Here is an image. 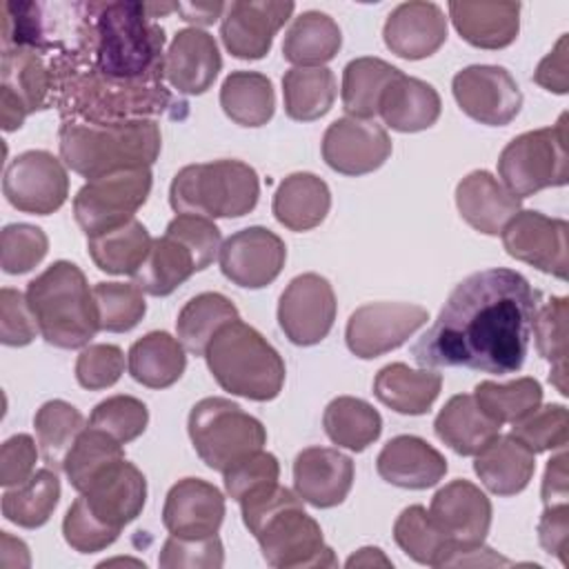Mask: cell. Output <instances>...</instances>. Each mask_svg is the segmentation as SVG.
<instances>
[{
  "mask_svg": "<svg viewBox=\"0 0 569 569\" xmlns=\"http://www.w3.org/2000/svg\"><path fill=\"white\" fill-rule=\"evenodd\" d=\"M540 291L513 269H482L449 293L433 325L413 342V360L427 367H465L513 373L529 351Z\"/></svg>",
  "mask_w": 569,
  "mask_h": 569,
  "instance_id": "6da1fadb",
  "label": "cell"
},
{
  "mask_svg": "<svg viewBox=\"0 0 569 569\" xmlns=\"http://www.w3.org/2000/svg\"><path fill=\"white\" fill-rule=\"evenodd\" d=\"M164 29L147 2L76 4L69 49L51 60L53 73L78 69L111 82L164 80Z\"/></svg>",
  "mask_w": 569,
  "mask_h": 569,
  "instance_id": "7a4b0ae2",
  "label": "cell"
},
{
  "mask_svg": "<svg viewBox=\"0 0 569 569\" xmlns=\"http://www.w3.org/2000/svg\"><path fill=\"white\" fill-rule=\"evenodd\" d=\"M244 527L260 545L267 565L278 569L293 567H336L331 547L325 545L320 525L305 511L302 498L282 485L240 502Z\"/></svg>",
  "mask_w": 569,
  "mask_h": 569,
  "instance_id": "3957f363",
  "label": "cell"
},
{
  "mask_svg": "<svg viewBox=\"0 0 569 569\" xmlns=\"http://www.w3.org/2000/svg\"><path fill=\"white\" fill-rule=\"evenodd\" d=\"M62 162L93 180L122 169L151 167L162 149L156 120L127 122H71L58 133Z\"/></svg>",
  "mask_w": 569,
  "mask_h": 569,
  "instance_id": "277c9868",
  "label": "cell"
},
{
  "mask_svg": "<svg viewBox=\"0 0 569 569\" xmlns=\"http://www.w3.org/2000/svg\"><path fill=\"white\" fill-rule=\"evenodd\" d=\"M27 302L42 338L60 349H80L100 331L93 289L69 260L49 264L27 287Z\"/></svg>",
  "mask_w": 569,
  "mask_h": 569,
  "instance_id": "5b68a950",
  "label": "cell"
},
{
  "mask_svg": "<svg viewBox=\"0 0 569 569\" xmlns=\"http://www.w3.org/2000/svg\"><path fill=\"white\" fill-rule=\"evenodd\" d=\"M216 382L249 400H273L284 385V362L267 338L240 318L224 325L204 351Z\"/></svg>",
  "mask_w": 569,
  "mask_h": 569,
  "instance_id": "8992f818",
  "label": "cell"
},
{
  "mask_svg": "<svg viewBox=\"0 0 569 569\" xmlns=\"http://www.w3.org/2000/svg\"><path fill=\"white\" fill-rule=\"evenodd\" d=\"M258 173L240 160L187 164L169 187L176 213L202 218H240L258 204Z\"/></svg>",
  "mask_w": 569,
  "mask_h": 569,
  "instance_id": "52a82bcc",
  "label": "cell"
},
{
  "mask_svg": "<svg viewBox=\"0 0 569 569\" xmlns=\"http://www.w3.org/2000/svg\"><path fill=\"white\" fill-rule=\"evenodd\" d=\"M220 247V229L211 218L178 213L164 236L153 240L133 280L149 296H169L196 271L207 269Z\"/></svg>",
  "mask_w": 569,
  "mask_h": 569,
  "instance_id": "ba28073f",
  "label": "cell"
},
{
  "mask_svg": "<svg viewBox=\"0 0 569 569\" xmlns=\"http://www.w3.org/2000/svg\"><path fill=\"white\" fill-rule=\"evenodd\" d=\"M187 429L196 453L213 471L229 469L238 460L260 451L267 442V431L258 418L218 396L202 398L193 405Z\"/></svg>",
  "mask_w": 569,
  "mask_h": 569,
  "instance_id": "9c48e42d",
  "label": "cell"
},
{
  "mask_svg": "<svg viewBox=\"0 0 569 569\" xmlns=\"http://www.w3.org/2000/svg\"><path fill=\"white\" fill-rule=\"evenodd\" d=\"M502 184L520 200L547 187H562L569 180L567 113L553 127L516 136L498 158Z\"/></svg>",
  "mask_w": 569,
  "mask_h": 569,
  "instance_id": "30bf717a",
  "label": "cell"
},
{
  "mask_svg": "<svg viewBox=\"0 0 569 569\" xmlns=\"http://www.w3.org/2000/svg\"><path fill=\"white\" fill-rule=\"evenodd\" d=\"M151 191V169H122L89 180L73 198V216L87 238L111 231L133 218Z\"/></svg>",
  "mask_w": 569,
  "mask_h": 569,
  "instance_id": "8fae6325",
  "label": "cell"
},
{
  "mask_svg": "<svg viewBox=\"0 0 569 569\" xmlns=\"http://www.w3.org/2000/svg\"><path fill=\"white\" fill-rule=\"evenodd\" d=\"M0 78V122L4 131L20 129L29 113L49 107L56 98L51 60L36 49H2Z\"/></svg>",
  "mask_w": 569,
  "mask_h": 569,
  "instance_id": "7c38bea8",
  "label": "cell"
},
{
  "mask_svg": "<svg viewBox=\"0 0 569 569\" xmlns=\"http://www.w3.org/2000/svg\"><path fill=\"white\" fill-rule=\"evenodd\" d=\"M2 191L9 204L18 211L49 216L58 211L69 196L67 169L49 151H24L9 162Z\"/></svg>",
  "mask_w": 569,
  "mask_h": 569,
  "instance_id": "4fadbf2b",
  "label": "cell"
},
{
  "mask_svg": "<svg viewBox=\"0 0 569 569\" xmlns=\"http://www.w3.org/2000/svg\"><path fill=\"white\" fill-rule=\"evenodd\" d=\"M427 320L429 313L420 305L369 302L351 313L345 340L353 356L369 360L400 347Z\"/></svg>",
  "mask_w": 569,
  "mask_h": 569,
  "instance_id": "5bb4252c",
  "label": "cell"
},
{
  "mask_svg": "<svg viewBox=\"0 0 569 569\" xmlns=\"http://www.w3.org/2000/svg\"><path fill=\"white\" fill-rule=\"evenodd\" d=\"M451 89L458 107L480 124H509L522 107L520 87L505 67H465L453 76Z\"/></svg>",
  "mask_w": 569,
  "mask_h": 569,
  "instance_id": "9a60e30c",
  "label": "cell"
},
{
  "mask_svg": "<svg viewBox=\"0 0 569 569\" xmlns=\"http://www.w3.org/2000/svg\"><path fill=\"white\" fill-rule=\"evenodd\" d=\"M336 320V293L320 273L296 276L280 296L278 322L284 336L300 347L327 338Z\"/></svg>",
  "mask_w": 569,
  "mask_h": 569,
  "instance_id": "2e32d148",
  "label": "cell"
},
{
  "mask_svg": "<svg viewBox=\"0 0 569 569\" xmlns=\"http://www.w3.org/2000/svg\"><path fill=\"white\" fill-rule=\"evenodd\" d=\"M567 231L560 218L540 211H518L500 231L507 253L545 273L567 280Z\"/></svg>",
  "mask_w": 569,
  "mask_h": 569,
  "instance_id": "e0dca14e",
  "label": "cell"
},
{
  "mask_svg": "<svg viewBox=\"0 0 569 569\" xmlns=\"http://www.w3.org/2000/svg\"><path fill=\"white\" fill-rule=\"evenodd\" d=\"M222 273L238 287L260 289L271 284L287 260L280 236L264 227H247L229 236L218 253Z\"/></svg>",
  "mask_w": 569,
  "mask_h": 569,
  "instance_id": "ac0fdd59",
  "label": "cell"
},
{
  "mask_svg": "<svg viewBox=\"0 0 569 569\" xmlns=\"http://www.w3.org/2000/svg\"><path fill=\"white\" fill-rule=\"evenodd\" d=\"M391 140L382 124L362 118H338L322 136L325 162L345 176H365L385 164Z\"/></svg>",
  "mask_w": 569,
  "mask_h": 569,
  "instance_id": "d6986e66",
  "label": "cell"
},
{
  "mask_svg": "<svg viewBox=\"0 0 569 569\" xmlns=\"http://www.w3.org/2000/svg\"><path fill=\"white\" fill-rule=\"evenodd\" d=\"M296 4L278 0H238L227 4L220 38L224 49L242 60H258L269 53L273 36L291 18Z\"/></svg>",
  "mask_w": 569,
  "mask_h": 569,
  "instance_id": "ffe728a7",
  "label": "cell"
},
{
  "mask_svg": "<svg viewBox=\"0 0 569 569\" xmlns=\"http://www.w3.org/2000/svg\"><path fill=\"white\" fill-rule=\"evenodd\" d=\"M429 516L453 547L482 545L491 527V502L469 480H451L431 498Z\"/></svg>",
  "mask_w": 569,
  "mask_h": 569,
  "instance_id": "44dd1931",
  "label": "cell"
},
{
  "mask_svg": "<svg viewBox=\"0 0 569 569\" xmlns=\"http://www.w3.org/2000/svg\"><path fill=\"white\" fill-rule=\"evenodd\" d=\"M80 498L102 525L120 533L124 525L140 516L147 500V480L136 465L120 460L102 471Z\"/></svg>",
  "mask_w": 569,
  "mask_h": 569,
  "instance_id": "7402d4cb",
  "label": "cell"
},
{
  "mask_svg": "<svg viewBox=\"0 0 569 569\" xmlns=\"http://www.w3.org/2000/svg\"><path fill=\"white\" fill-rule=\"evenodd\" d=\"M224 518V498L202 478L178 480L164 500L162 525L178 538H207L218 533Z\"/></svg>",
  "mask_w": 569,
  "mask_h": 569,
  "instance_id": "603a6c76",
  "label": "cell"
},
{
  "mask_svg": "<svg viewBox=\"0 0 569 569\" xmlns=\"http://www.w3.org/2000/svg\"><path fill=\"white\" fill-rule=\"evenodd\" d=\"M296 493L318 507L329 509L340 505L353 485V460L338 449L309 447L293 460Z\"/></svg>",
  "mask_w": 569,
  "mask_h": 569,
  "instance_id": "cb8c5ba5",
  "label": "cell"
},
{
  "mask_svg": "<svg viewBox=\"0 0 569 569\" xmlns=\"http://www.w3.org/2000/svg\"><path fill=\"white\" fill-rule=\"evenodd\" d=\"M382 38L391 53L422 60L445 44L447 18L433 2H402L387 16Z\"/></svg>",
  "mask_w": 569,
  "mask_h": 569,
  "instance_id": "d4e9b609",
  "label": "cell"
},
{
  "mask_svg": "<svg viewBox=\"0 0 569 569\" xmlns=\"http://www.w3.org/2000/svg\"><path fill=\"white\" fill-rule=\"evenodd\" d=\"M220 67L222 58L213 36L196 27L178 31L164 53L167 82L187 96L204 93L218 78Z\"/></svg>",
  "mask_w": 569,
  "mask_h": 569,
  "instance_id": "484cf974",
  "label": "cell"
},
{
  "mask_svg": "<svg viewBox=\"0 0 569 569\" xmlns=\"http://www.w3.org/2000/svg\"><path fill=\"white\" fill-rule=\"evenodd\" d=\"M376 469L389 485L429 489L447 473L445 456L418 436H396L378 453Z\"/></svg>",
  "mask_w": 569,
  "mask_h": 569,
  "instance_id": "4316f807",
  "label": "cell"
},
{
  "mask_svg": "<svg viewBox=\"0 0 569 569\" xmlns=\"http://www.w3.org/2000/svg\"><path fill=\"white\" fill-rule=\"evenodd\" d=\"M456 204L462 220L487 236H498L520 211V198L485 169L471 171L458 182Z\"/></svg>",
  "mask_w": 569,
  "mask_h": 569,
  "instance_id": "83f0119b",
  "label": "cell"
},
{
  "mask_svg": "<svg viewBox=\"0 0 569 569\" xmlns=\"http://www.w3.org/2000/svg\"><path fill=\"white\" fill-rule=\"evenodd\" d=\"M449 18L473 47L502 49L509 47L520 31V2L493 0H453L449 2Z\"/></svg>",
  "mask_w": 569,
  "mask_h": 569,
  "instance_id": "f1b7e54d",
  "label": "cell"
},
{
  "mask_svg": "<svg viewBox=\"0 0 569 569\" xmlns=\"http://www.w3.org/2000/svg\"><path fill=\"white\" fill-rule=\"evenodd\" d=\"M378 113L382 116L385 124L396 131H422L436 124L440 118V96L429 82L400 71L385 89Z\"/></svg>",
  "mask_w": 569,
  "mask_h": 569,
  "instance_id": "f546056e",
  "label": "cell"
},
{
  "mask_svg": "<svg viewBox=\"0 0 569 569\" xmlns=\"http://www.w3.org/2000/svg\"><path fill=\"white\" fill-rule=\"evenodd\" d=\"M473 469L491 493L516 496L533 478L536 453L511 433H498L480 453H476Z\"/></svg>",
  "mask_w": 569,
  "mask_h": 569,
  "instance_id": "4dcf8cb0",
  "label": "cell"
},
{
  "mask_svg": "<svg viewBox=\"0 0 569 569\" xmlns=\"http://www.w3.org/2000/svg\"><path fill=\"white\" fill-rule=\"evenodd\" d=\"M500 427L478 407L471 393L449 398L433 420L436 436L460 456L480 453L500 433Z\"/></svg>",
  "mask_w": 569,
  "mask_h": 569,
  "instance_id": "1f68e13d",
  "label": "cell"
},
{
  "mask_svg": "<svg viewBox=\"0 0 569 569\" xmlns=\"http://www.w3.org/2000/svg\"><path fill=\"white\" fill-rule=\"evenodd\" d=\"M331 207V193L316 173L298 171L287 176L273 193V216L291 231H309L318 227Z\"/></svg>",
  "mask_w": 569,
  "mask_h": 569,
  "instance_id": "d6a6232c",
  "label": "cell"
},
{
  "mask_svg": "<svg viewBox=\"0 0 569 569\" xmlns=\"http://www.w3.org/2000/svg\"><path fill=\"white\" fill-rule=\"evenodd\" d=\"M442 387V376L429 369H411L405 362H391L376 373L373 393L389 409L405 416L429 411Z\"/></svg>",
  "mask_w": 569,
  "mask_h": 569,
  "instance_id": "836d02e7",
  "label": "cell"
},
{
  "mask_svg": "<svg viewBox=\"0 0 569 569\" xmlns=\"http://www.w3.org/2000/svg\"><path fill=\"white\" fill-rule=\"evenodd\" d=\"M127 362L136 382L149 389H164L184 373L187 356L180 340L167 331H151L131 345Z\"/></svg>",
  "mask_w": 569,
  "mask_h": 569,
  "instance_id": "e575fe53",
  "label": "cell"
},
{
  "mask_svg": "<svg viewBox=\"0 0 569 569\" xmlns=\"http://www.w3.org/2000/svg\"><path fill=\"white\" fill-rule=\"evenodd\" d=\"M342 44L336 20L322 11L300 13L284 33L282 56L296 67H322L333 60Z\"/></svg>",
  "mask_w": 569,
  "mask_h": 569,
  "instance_id": "d590c367",
  "label": "cell"
},
{
  "mask_svg": "<svg viewBox=\"0 0 569 569\" xmlns=\"http://www.w3.org/2000/svg\"><path fill=\"white\" fill-rule=\"evenodd\" d=\"M151 244L153 240L147 227L136 218L111 231L87 238V251L96 267L116 276H133L144 262Z\"/></svg>",
  "mask_w": 569,
  "mask_h": 569,
  "instance_id": "8d00e7d4",
  "label": "cell"
},
{
  "mask_svg": "<svg viewBox=\"0 0 569 569\" xmlns=\"http://www.w3.org/2000/svg\"><path fill=\"white\" fill-rule=\"evenodd\" d=\"M220 107L240 127H262L276 109L273 84L258 71H233L220 89Z\"/></svg>",
  "mask_w": 569,
  "mask_h": 569,
  "instance_id": "74e56055",
  "label": "cell"
},
{
  "mask_svg": "<svg viewBox=\"0 0 569 569\" xmlns=\"http://www.w3.org/2000/svg\"><path fill=\"white\" fill-rule=\"evenodd\" d=\"M236 305L216 291H204L191 298L178 313L176 331L182 347L196 356H204L213 336L229 322L238 320Z\"/></svg>",
  "mask_w": 569,
  "mask_h": 569,
  "instance_id": "f35d334b",
  "label": "cell"
},
{
  "mask_svg": "<svg viewBox=\"0 0 569 569\" xmlns=\"http://www.w3.org/2000/svg\"><path fill=\"white\" fill-rule=\"evenodd\" d=\"M282 98L291 120H318L336 100V76L327 67H293L282 76Z\"/></svg>",
  "mask_w": 569,
  "mask_h": 569,
  "instance_id": "ab89813d",
  "label": "cell"
},
{
  "mask_svg": "<svg viewBox=\"0 0 569 569\" xmlns=\"http://www.w3.org/2000/svg\"><path fill=\"white\" fill-rule=\"evenodd\" d=\"M400 73L380 58H356L342 71V109L351 118L371 120L378 113L380 98L389 82Z\"/></svg>",
  "mask_w": 569,
  "mask_h": 569,
  "instance_id": "60d3db41",
  "label": "cell"
},
{
  "mask_svg": "<svg viewBox=\"0 0 569 569\" xmlns=\"http://www.w3.org/2000/svg\"><path fill=\"white\" fill-rule=\"evenodd\" d=\"M322 427L333 445L362 451L373 440H378L382 431V418L367 400L338 396L327 405Z\"/></svg>",
  "mask_w": 569,
  "mask_h": 569,
  "instance_id": "b9f144b4",
  "label": "cell"
},
{
  "mask_svg": "<svg viewBox=\"0 0 569 569\" xmlns=\"http://www.w3.org/2000/svg\"><path fill=\"white\" fill-rule=\"evenodd\" d=\"M60 500V480L56 471L40 469L24 485L2 493V516L18 527H42Z\"/></svg>",
  "mask_w": 569,
  "mask_h": 569,
  "instance_id": "7bdbcfd3",
  "label": "cell"
},
{
  "mask_svg": "<svg viewBox=\"0 0 569 569\" xmlns=\"http://www.w3.org/2000/svg\"><path fill=\"white\" fill-rule=\"evenodd\" d=\"M33 427L40 456L44 465L56 471L64 467L67 453L84 429V418L73 405L64 400H49L36 411Z\"/></svg>",
  "mask_w": 569,
  "mask_h": 569,
  "instance_id": "ee69618b",
  "label": "cell"
},
{
  "mask_svg": "<svg viewBox=\"0 0 569 569\" xmlns=\"http://www.w3.org/2000/svg\"><path fill=\"white\" fill-rule=\"evenodd\" d=\"M124 460L122 442L102 429L84 427L64 460V473L76 491H84L102 471Z\"/></svg>",
  "mask_w": 569,
  "mask_h": 569,
  "instance_id": "f6af8a7d",
  "label": "cell"
},
{
  "mask_svg": "<svg viewBox=\"0 0 569 569\" xmlns=\"http://www.w3.org/2000/svg\"><path fill=\"white\" fill-rule=\"evenodd\" d=\"M393 540L409 558L431 567H442L449 549L453 547V542L433 525L422 505H411L398 516L393 525Z\"/></svg>",
  "mask_w": 569,
  "mask_h": 569,
  "instance_id": "bcb514c9",
  "label": "cell"
},
{
  "mask_svg": "<svg viewBox=\"0 0 569 569\" xmlns=\"http://www.w3.org/2000/svg\"><path fill=\"white\" fill-rule=\"evenodd\" d=\"M473 398L478 407L498 425L516 422L533 411L542 400V387L536 378H516L511 382L498 385L493 380H485L476 385Z\"/></svg>",
  "mask_w": 569,
  "mask_h": 569,
  "instance_id": "7dc6e473",
  "label": "cell"
},
{
  "mask_svg": "<svg viewBox=\"0 0 569 569\" xmlns=\"http://www.w3.org/2000/svg\"><path fill=\"white\" fill-rule=\"evenodd\" d=\"M567 316L569 298H551L533 320V338L540 356L551 362V382L567 396Z\"/></svg>",
  "mask_w": 569,
  "mask_h": 569,
  "instance_id": "c3c4849f",
  "label": "cell"
},
{
  "mask_svg": "<svg viewBox=\"0 0 569 569\" xmlns=\"http://www.w3.org/2000/svg\"><path fill=\"white\" fill-rule=\"evenodd\" d=\"M93 298H96L102 331H111V333L129 331L142 320L147 311V302L138 284L98 282L93 287Z\"/></svg>",
  "mask_w": 569,
  "mask_h": 569,
  "instance_id": "681fc988",
  "label": "cell"
},
{
  "mask_svg": "<svg viewBox=\"0 0 569 569\" xmlns=\"http://www.w3.org/2000/svg\"><path fill=\"white\" fill-rule=\"evenodd\" d=\"M511 436L529 451L542 453L549 449H565L569 438V413L565 405H545L516 420Z\"/></svg>",
  "mask_w": 569,
  "mask_h": 569,
  "instance_id": "f907efd6",
  "label": "cell"
},
{
  "mask_svg": "<svg viewBox=\"0 0 569 569\" xmlns=\"http://www.w3.org/2000/svg\"><path fill=\"white\" fill-rule=\"evenodd\" d=\"M149 422L147 405L133 396H111L96 405L89 418V427L102 429L118 442L136 440Z\"/></svg>",
  "mask_w": 569,
  "mask_h": 569,
  "instance_id": "816d5d0a",
  "label": "cell"
},
{
  "mask_svg": "<svg viewBox=\"0 0 569 569\" xmlns=\"http://www.w3.org/2000/svg\"><path fill=\"white\" fill-rule=\"evenodd\" d=\"M49 238L40 227L16 222L0 233V264L4 273H27L47 256Z\"/></svg>",
  "mask_w": 569,
  "mask_h": 569,
  "instance_id": "f5cc1de1",
  "label": "cell"
},
{
  "mask_svg": "<svg viewBox=\"0 0 569 569\" xmlns=\"http://www.w3.org/2000/svg\"><path fill=\"white\" fill-rule=\"evenodd\" d=\"M222 476H224L227 493L240 505L242 500L258 496V493L271 489L273 485H278L280 465L273 453H267L260 449V451L238 460L229 469H224Z\"/></svg>",
  "mask_w": 569,
  "mask_h": 569,
  "instance_id": "db71d44e",
  "label": "cell"
},
{
  "mask_svg": "<svg viewBox=\"0 0 569 569\" xmlns=\"http://www.w3.org/2000/svg\"><path fill=\"white\" fill-rule=\"evenodd\" d=\"M224 562V551L220 538H178L169 536L162 545L158 565L162 569H218Z\"/></svg>",
  "mask_w": 569,
  "mask_h": 569,
  "instance_id": "11a10c76",
  "label": "cell"
},
{
  "mask_svg": "<svg viewBox=\"0 0 569 569\" xmlns=\"http://www.w3.org/2000/svg\"><path fill=\"white\" fill-rule=\"evenodd\" d=\"M124 371V353L116 345H89L76 360V378L89 391L107 389L120 380Z\"/></svg>",
  "mask_w": 569,
  "mask_h": 569,
  "instance_id": "9f6ffc18",
  "label": "cell"
},
{
  "mask_svg": "<svg viewBox=\"0 0 569 569\" xmlns=\"http://www.w3.org/2000/svg\"><path fill=\"white\" fill-rule=\"evenodd\" d=\"M62 533L71 549L80 553H96L107 549L120 533L102 525L84 505V500L78 496L76 502L69 507L64 520H62Z\"/></svg>",
  "mask_w": 569,
  "mask_h": 569,
  "instance_id": "6f0895ef",
  "label": "cell"
},
{
  "mask_svg": "<svg viewBox=\"0 0 569 569\" xmlns=\"http://www.w3.org/2000/svg\"><path fill=\"white\" fill-rule=\"evenodd\" d=\"M40 333L27 293L4 287L0 291V340L7 347H24Z\"/></svg>",
  "mask_w": 569,
  "mask_h": 569,
  "instance_id": "680465c9",
  "label": "cell"
},
{
  "mask_svg": "<svg viewBox=\"0 0 569 569\" xmlns=\"http://www.w3.org/2000/svg\"><path fill=\"white\" fill-rule=\"evenodd\" d=\"M36 442L27 433H16L4 440L0 449V485L2 487H20L24 485L36 471Z\"/></svg>",
  "mask_w": 569,
  "mask_h": 569,
  "instance_id": "91938a15",
  "label": "cell"
},
{
  "mask_svg": "<svg viewBox=\"0 0 569 569\" xmlns=\"http://www.w3.org/2000/svg\"><path fill=\"white\" fill-rule=\"evenodd\" d=\"M538 538L547 553H553L562 565H567L569 549V509L567 502L549 505L538 522Z\"/></svg>",
  "mask_w": 569,
  "mask_h": 569,
  "instance_id": "94428289",
  "label": "cell"
},
{
  "mask_svg": "<svg viewBox=\"0 0 569 569\" xmlns=\"http://www.w3.org/2000/svg\"><path fill=\"white\" fill-rule=\"evenodd\" d=\"M533 80L553 93H567L569 73H567V36H560L556 47L540 60Z\"/></svg>",
  "mask_w": 569,
  "mask_h": 569,
  "instance_id": "6125c7cd",
  "label": "cell"
},
{
  "mask_svg": "<svg viewBox=\"0 0 569 569\" xmlns=\"http://www.w3.org/2000/svg\"><path fill=\"white\" fill-rule=\"evenodd\" d=\"M569 498V480H567V453L560 451L549 460L542 478V500L545 507L562 505Z\"/></svg>",
  "mask_w": 569,
  "mask_h": 569,
  "instance_id": "be15d7a7",
  "label": "cell"
},
{
  "mask_svg": "<svg viewBox=\"0 0 569 569\" xmlns=\"http://www.w3.org/2000/svg\"><path fill=\"white\" fill-rule=\"evenodd\" d=\"M227 9L222 2H178L176 11L182 13V20L193 24H213L220 13Z\"/></svg>",
  "mask_w": 569,
  "mask_h": 569,
  "instance_id": "e7e4bbea",
  "label": "cell"
},
{
  "mask_svg": "<svg viewBox=\"0 0 569 569\" xmlns=\"http://www.w3.org/2000/svg\"><path fill=\"white\" fill-rule=\"evenodd\" d=\"M371 565L391 567V560L385 558V553L378 547H362L358 553H353L347 560V567H371Z\"/></svg>",
  "mask_w": 569,
  "mask_h": 569,
  "instance_id": "03108f58",
  "label": "cell"
}]
</instances>
